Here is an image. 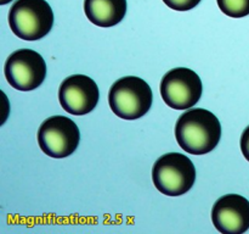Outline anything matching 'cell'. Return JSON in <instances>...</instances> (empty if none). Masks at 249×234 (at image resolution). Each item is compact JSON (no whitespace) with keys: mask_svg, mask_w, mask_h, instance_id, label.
Segmentation results:
<instances>
[{"mask_svg":"<svg viewBox=\"0 0 249 234\" xmlns=\"http://www.w3.org/2000/svg\"><path fill=\"white\" fill-rule=\"evenodd\" d=\"M175 138L180 148L191 155L208 154L220 141V121L209 110L191 109L178 118Z\"/></svg>","mask_w":249,"mask_h":234,"instance_id":"obj_1","label":"cell"},{"mask_svg":"<svg viewBox=\"0 0 249 234\" xmlns=\"http://www.w3.org/2000/svg\"><path fill=\"white\" fill-rule=\"evenodd\" d=\"M153 94L142 78L126 76L112 84L108 93L109 107L117 117L138 119L145 116L152 106Z\"/></svg>","mask_w":249,"mask_h":234,"instance_id":"obj_2","label":"cell"},{"mask_svg":"<svg viewBox=\"0 0 249 234\" xmlns=\"http://www.w3.org/2000/svg\"><path fill=\"white\" fill-rule=\"evenodd\" d=\"M9 24L19 39L39 40L53 28V9L45 0H16L10 9Z\"/></svg>","mask_w":249,"mask_h":234,"instance_id":"obj_3","label":"cell"},{"mask_svg":"<svg viewBox=\"0 0 249 234\" xmlns=\"http://www.w3.org/2000/svg\"><path fill=\"white\" fill-rule=\"evenodd\" d=\"M152 180L162 194L180 196L194 187L196 168L194 162L184 154H165L153 165Z\"/></svg>","mask_w":249,"mask_h":234,"instance_id":"obj_4","label":"cell"},{"mask_svg":"<svg viewBox=\"0 0 249 234\" xmlns=\"http://www.w3.org/2000/svg\"><path fill=\"white\" fill-rule=\"evenodd\" d=\"M79 141V128L70 117H49L39 127L38 144L41 151L50 157H68L77 150Z\"/></svg>","mask_w":249,"mask_h":234,"instance_id":"obj_5","label":"cell"},{"mask_svg":"<svg viewBox=\"0 0 249 234\" xmlns=\"http://www.w3.org/2000/svg\"><path fill=\"white\" fill-rule=\"evenodd\" d=\"M160 95L165 104L174 110H186L199 101L203 85L195 71L185 67L173 68L160 80Z\"/></svg>","mask_w":249,"mask_h":234,"instance_id":"obj_6","label":"cell"},{"mask_svg":"<svg viewBox=\"0 0 249 234\" xmlns=\"http://www.w3.org/2000/svg\"><path fill=\"white\" fill-rule=\"evenodd\" d=\"M6 80L12 88L21 92L34 90L46 77V63L43 56L32 49L14 51L4 66Z\"/></svg>","mask_w":249,"mask_h":234,"instance_id":"obj_7","label":"cell"},{"mask_svg":"<svg viewBox=\"0 0 249 234\" xmlns=\"http://www.w3.org/2000/svg\"><path fill=\"white\" fill-rule=\"evenodd\" d=\"M100 92L96 82L85 75H73L65 78L58 89V100L66 112L83 116L96 107Z\"/></svg>","mask_w":249,"mask_h":234,"instance_id":"obj_8","label":"cell"},{"mask_svg":"<svg viewBox=\"0 0 249 234\" xmlns=\"http://www.w3.org/2000/svg\"><path fill=\"white\" fill-rule=\"evenodd\" d=\"M214 227L223 234H242L249 229V201L238 194L219 197L212 209Z\"/></svg>","mask_w":249,"mask_h":234,"instance_id":"obj_9","label":"cell"},{"mask_svg":"<svg viewBox=\"0 0 249 234\" xmlns=\"http://www.w3.org/2000/svg\"><path fill=\"white\" fill-rule=\"evenodd\" d=\"M126 7V0H84L88 20L102 28L118 24L125 16Z\"/></svg>","mask_w":249,"mask_h":234,"instance_id":"obj_10","label":"cell"},{"mask_svg":"<svg viewBox=\"0 0 249 234\" xmlns=\"http://www.w3.org/2000/svg\"><path fill=\"white\" fill-rule=\"evenodd\" d=\"M216 2L224 14L233 19L249 15V0H216Z\"/></svg>","mask_w":249,"mask_h":234,"instance_id":"obj_11","label":"cell"},{"mask_svg":"<svg viewBox=\"0 0 249 234\" xmlns=\"http://www.w3.org/2000/svg\"><path fill=\"white\" fill-rule=\"evenodd\" d=\"M168 7L175 11H189L196 7L201 0H163Z\"/></svg>","mask_w":249,"mask_h":234,"instance_id":"obj_12","label":"cell"},{"mask_svg":"<svg viewBox=\"0 0 249 234\" xmlns=\"http://www.w3.org/2000/svg\"><path fill=\"white\" fill-rule=\"evenodd\" d=\"M241 151L247 161H249V126L241 136Z\"/></svg>","mask_w":249,"mask_h":234,"instance_id":"obj_13","label":"cell"},{"mask_svg":"<svg viewBox=\"0 0 249 234\" xmlns=\"http://www.w3.org/2000/svg\"><path fill=\"white\" fill-rule=\"evenodd\" d=\"M10 1H12V0H0V5H6L9 4Z\"/></svg>","mask_w":249,"mask_h":234,"instance_id":"obj_14","label":"cell"}]
</instances>
